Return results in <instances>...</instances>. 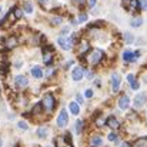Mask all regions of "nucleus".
Here are the masks:
<instances>
[{"label":"nucleus","instance_id":"f03ea898","mask_svg":"<svg viewBox=\"0 0 147 147\" xmlns=\"http://www.w3.org/2000/svg\"><path fill=\"white\" fill-rule=\"evenodd\" d=\"M42 106L47 110V111H51L56 106V101H54V97L51 93H47L45 97H43V101H42Z\"/></svg>","mask_w":147,"mask_h":147},{"label":"nucleus","instance_id":"7c9ffc66","mask_svg":"<svg viewBox=\"0 0 147 147\" xmlns=\"http://www.w3.org/2000/svg\"><path fill=\"white\" fill-rule=\"evenodd\" d=\"M84 96H86V97H93V92H92V90H90V89H89V90H86V93H84Z\"/></svg>","mask_w":147,"mask_h":147},{"label":"nucleus","instance_id":"6e6552de","mask_svg":"<svg viewBox=\"0 0 147 147\" xmlns=\"http://www.w3.org/2000/svg\"><path fill=\"white\" fill-rule=\"evenodd\" d=\"M83 74H84L83 69H82V67H76V69L73 70V73H71V77H73L74 82H79V80L83 79Z\"/></svg>","mask_w":147,"mask_h":147},{"label":"nucleus","instance_id":"9d476101","mask_svg":"<svg viewBox=\"0 0 147 147\" xmlns=\"http://www.w3.org/2000/svg\"><path fill=\"white\" fill-rule=\"evenodd\" d=\"M130 106V98H129V96H121V97L119 98V107L121 109V110H126L127 107Z\"/></svg>","mask_w":147,"mask_h":147},{"label":"nucleus","instance_id":"a878e982","mask_svg":"<svg viewBox=\"0 0 147 147\" xmlns=\"http://www.w3.org/2000/svg\"><path fill=\"white\" fill-rule=\"evenodd\" d=\"M14 14H16V17H17V19H20V17L23 16V11H22V9H14Z\"/></svg>","mask_w":147,"mask_h":147},{"label":"nucleus","instance_id":"1a4fd4ad","mask_svg":"<svg viewBox=\"0 0 147 147\" xmlns=\"http://www.w3.org/2000/svg\"><path fill=\"white\" fill-rule=\"evenodd\" d=\"M14 82H16V86H17L19 89H24V87L29 84V80H27L24 76H17Z\"/></svg>","mask_w":147,"mask_h":147},{"label":"nucleus","instance_id":"20e7f679","mask_svg":"<svg viewBox=\"0 0 147 147\" xmlns=\"http://www.w3.org/2000/svg\"><path fill=\"white\" fill-rule=\"evenodd\" d=\"M67 121H69V114H67L66 110H61L59 113V117H57V126L59 127H66Z\"/></svg>","mask_w":147,"mask_h":147},{"label":"nucleus","instance_id":"412c9836","mask_svg":"<svg viewBox=\"0 0 147 147\" xmlns=\"http://www.w3.org/2000/svg\"><path fill=\"white\" fill-rule=\"evenodd\" d=\"M142 23H143V20H142V17H134L133 20H131V26L133 27H139V26H142Z\"/></svg>","mask_w":147,"mask_h":147},{"label":"nucleus","instance_id":"ddd939ff","mask_svg":"<svg viewBox=\"0 0 147 147\" xmlns=\"http://www.w3.org/2000/svg\"><path fill=\"white\" fill-rule=\"evenodd\" d=\"M4 45H6V47H9V49H13V47H16V46H17V37H13V36H10L9 39H6Z\"/></svg>","mask_w":147,"mask_h":147},{"label":"nucleus","instance_id":"58836bf2","mask_svg":"<svg viewBox=\"0 0 147 147\" xmlns=\"http://www.w3.org/2000/svg\"><path fill=\"white\" fill-rule=\"evenodd\" d=\"M0 13H1V6H0Z\"/></svg>","mask_w":147,"mask_h":147},{"label":"nucleus","instance_id":"e433bc0d","mask_svg":"<svg viewBox=\"0 0 147 147\" xmlns=\"http://www.w3.org/2000/svg\"><path fill=\"white\" fill-rule=\"evenodd\" d=\"M120 147H130V144H127V143H123V144H120Z\"/></svg>","mask_w":147,"mask_h":147},{"label":"nucleus","instance_id":"aec40b11","mask_svg":"<svg viewBox=\"0 0 147 147\" xmlns=\"http://www.w3.org/2000/svg\"><path fill=\"white\" fill-rule=\"evenodd\" d=\"M133 147H147V140L146 139H139V140L133 144Z\"/></svg>","mask_w":147,"mask_h":147},{"label":"nucleus","instance_id":"2f4dec72","mask_svg":"<svg viewBox=\"0 0 147 147\" xmlns=\"http://www.w3.org/2000/svg\"><path fill=\"white\" fill-rule=\"evenodd\" d=\"M87 4H89V7H93V6H96V0H87Z\"/></svg>","mask_w":147,"mask_h":147},{"label":"nucleus","instance_id":"f704fd0d","mask_svg":"<svg viewBox=\"0 0 147 147\" xmlns=\"http://www.w3.org/2000/svg\"><path fill=\"white\" fill-rule=\"evenodd\" d=\"M77 101H79V103H83V97H82L80 94H77Z\"/></svg>","mask_w":147,"mask_h":147},{"label":"nucleus","instance_id":"39448f33","mask_svg":"<svg viewBox=\"0 0 147 147\" xmlns=\"http://www.w3.org/2000/svg\"><path fill=\"white\" fill-rule=\"evenodd\" d=\"M139 56H140V53L139 51H130V50H126L124 53H123V60L124 61H136L137 59H139Z\"/></svg>","mask_w":147,"mask_h":147},{"label":"nucleus","instance_id":"72a5a7b5","mask_svg":"<svg viewBox=\"0 0 147 147\" xmlns=\"http://www.w3.org/2000/svg\"><path fill=\"white\" fill-rule=\"evenodd\" d=\"M96 123H97V126H103V124H104V120H103V119H97Z\"/></svg>","mask_w":147,"mask_h":147},{"label":"nucleus","instance_id":"6ab92c4d","mask_svg":"<svg viewBox=\"0 0 147 147\" xmlns=\"http://www.w3.org/2000/svg\"><path fill=\"white\" fill-rule=\"evenodd\" d=\"M37 136H39L40 139H45V137L47 136V129H46V127H40V129H37Z\"/></svg>","mask_w":147,"mask_h":147},{"label":"nucleus","instance_id":"2eb2a0df","mask_svg":"<svg viewBox=\"0 0 147 147\" xmlns=\"http://www.w3.org/2000/svg\"><path fill=\"white\" fill-rule=\"evenodd\" d=\"M69 109H70L71 114H74V116H77V114L80 113V107H79V104H77L76 101H71V103L69 104Z\"/></svg>","mask_w":147,"mask_h":147},{"label":"nucleus","instance_id":"4be33fe9","mask_svg":"<svg viewBox=\"0 0 147 147\" xmlns=\"http://www.w3.org/2000/svg\"><path fill=\"white\" fill-rule=\"evenodd\" d=\"M82 130H83V121L82 120H77L76 121V131L77 133H82Z\"/></svg>","mask_w":147,"mask_h":147},{"label":"nucleus","instance_id":"473e14b6","mask_svg":"<svg viewBox=\"0 0 147 147\" xmlns=\"http://www.w3.org/2000/svg\"><path fill=\"white\" fill-rule=\"evenodd\" d=\"M126 40H127V42H129V43H130V42H131V40H133V37H131V36H130V34H129V33H126Z\"/></svg>","mask_w":147,"mask_h":147},{"label":"nucleus","instance_id":"bb28decb","mask_svg":"<svg viewBox=\"0 0 147 147\" xmlns=\"http://www.w3.org/2000/svg\"><path fill=\"white\" fill-rule=\"evenodd\" d=\"M19 127L22 129V130H27V123H24V121H19Z\"/></svg>","mask_w":147,"mask_h":147},{"label":"nucleus","instance_id":"4468645a","mask_svg":"<svg viewBox=\"0 0 147 147\" xmlns=\"http://www.w3.org/2000/svg\"><path fill=\"white\" fill-rule=\"evenodd\" d=\"M32 76L36 77V79H42V77H43V70H42V67L34 66V67L32 69Z\"/></svg>","mask_w":147,"mask_h":147},{"label":"nucleus","instance_id":"f3484780","mask_svg":"<svg viewBox=\"0 0 147 147\" xmlns=\"http://www.w3.org/2000/svg\"><path fill=\"white\" fill-rule=\"evenodd\" d=\"M107 124H109L111 129H119V126H120L116 117H109V119H107Z\"/></svg>","mask_w":147,"mask_h":147},{"label":"nucleus","instance_id":"5701e85b","mask_svg":"<svg viewBox=\"0 0 147 147\" xmlns=\"http://www.w3.org/2000/svg\"><path fill=\"white\" fill-rule=\"evenodd\" d=\"M24 10H26V13H33V6H32V3H24Z\"/></svg>","mask_w":147,"mask_h":147},{"label":"nucleus","instance_id":"4c0bfd02","mask_svg":"<svg viewBox=\"0 0 147 147\" xmlns=\"http://www.w3.org/2000/svg\"><path fill=\"white\" fill-rule=\"evenodd\" d=\"M1 144H3V142H1V139H0V147H1Z\"/></svg>","mask_w":147,"mask_h":147},{"label":"nucleus","instance_id":"423d86ee","mask_svg":"<svg viewBox=\"0 0 147 147\" xmlns=\"http://www.w3.org/2000/svg\"><path fill=\"white\" fill-rule=\"evenodd\" d=\"M120 82H121L120 74H119V73H113V74H111V90H113L114 93H117V92H119Z\"/></svg>","mask_w":147,"mask_h":147},{"label":"nucleus","instance_id":"c756f323","mask_svg":"<svg viewBox=\"0 0 147 147\" xmlns=\"http://www.w3.org/2000/svg\"><path fill=\"white\" fill-rule=\"evenodd\" d=\"M140 6H142L143 10H146L147 11V0H142V1H140Z\"/></svg>","mask_w":147,"mask_h":147},{"label":"nucleus","instance_id":"c9c22d12","mask_svg":"<svg viewBox=\"0 0 147 147\" xmlns=\"http://www.w3.org/2000/svg\"><path fill=\"white\" fill-rule=\"evenodd\" d=\"M39 3H40V4H46V3H47V0H39Z\"/></svg>","mask_w":147,"mask_h":147},{"label":"nucleus","instance_id":"f8f14e48","mask_svg":"<svg viewBox=\"0 0 147 147\" xmlns=\"http://www.w3.org/2000/svg\"><path fill=\"white\" fill-rule=\"evenodd\" d=\"M144 100H146V96L143 94V93H140V94H137L136 98H134V107H142L143 104H144Z\"/></svg>","mask_w":147,"mask_h":147},{"label":"nucleus","instance_id":"cd10ccee","mask_svg":"<svg viewBox=\"0 0 147 147\" xmlns=\"http://www.w3.org/2000/svg\"><path fill=\"white\" fill-rule=\"evenodd\" d=\"M86 20H87V14L82 13V14L79 16V22H82V23H83V22H86Z\"/></svg>","mask_w":147,"mask_h":147},{"label":"nucleus","instance_id":"c85d7f7f","mask_svg":"<svg viewBox=\"0 0 147 147\" xmlns=\"http://www.w3.org/2000/svg\"><path fill=\"white\" fill-rule=\"evenodd\" d=\"M40 109H42V103H39V104H36V107L33 109V111H34V114H39V111H40Z\"/></svg>","mask_w":147,"mask_h":147},{"label":"nucleus","instance_id":"393cba45","mask_svg":"<svg viewBox=\"0 0 147 147\" xmlns=\"http://www.w3.org/2000/svg\"><path fill=\"white\" fill-rule=\"evenodd\" d=\"M109 140H110V142H117V140H119V136H117L116 133H110V134H109Z\"/></svg>","mask_w":147,"mask_h":147},{"label":"nucleus","instance_id":"a211bd4d","mask_svg":"<svg viewBox=\"0 0 147 147\" xmlns=\"http://www.w3.org/2000/svg\"><path fill=\"white\" fill-rule=\"evenodd\" d=\"M90 142H92V144H93L94 147H100L101 144H103V140H101V137H100V136H93Z\"/></svg>","mask_w":147,"mask_h":147},{"label":"nucleus","instance_id":"0eeeda50","mask_svg":"<svg viewBox=\"0 0 147 147\" xmlns=\"http://www.w3.org/2000/svg\"><path fill=\"white\" fill-rule=\"evenodd\" d=\"M57 43H59V46H60L63 50H70L71 49V42H70L69 39L63 37V36L57 39Z\"/></svg>","mask_w":147,"mask_h":147},{"label":"nucleus","instance_id":"f257e3e1","mask_svg":"<svg viewBox=\"0 0 147 147\" xmlns=\"http://www.w3.org/2000/svg\"><path fill=\"white\" fill-rule=\"evenodd\" d=\"M101 59H103V51L98 49H93L90 51V54L87 56V61H89L92 66L98 64V63L101 61Z\"/></svg>","mask_w":147,"mask_h":147},{"label":"nucleus","instance_id":"dca6fc26","mask_svg":"<svg viewBox=\"0 0 147 147\" xmlns=\"http://www.w3.org/2000/svg\"><path fill=\"white\" fill-rule=\"evenodd\" d=\"M127 80H129V83H130V86H131L133 90H137V89H139V83L136 82V79H134L133 74H129V76H127Z\"/></svg>","mask_w":147,"mask_h":147},{"label":"nucleus","instance_id":"a19ab883","mask_svg":"<svg viewBox=\"0 0 147 147\" xmlns=\"http://www.w3.org/2000/svg\"><path fill=\"white\" fill-rule=\"evenodd\" d=\"M0 92H1V87H0Z\"/></svg>","mask_w":147,"mask_h":147},{"label":"nucleus","instance_id":"ea45409f","mask_svg":"<svg viewBox=\"0 0 147 147\" xmlns=\"http://www.w3.org/2000/svg\"><path fill=\"white\" fill-rule=\"evenodd\" d=\"M77 1H83V0H77Z\"/></svg>","mask_w":147,"mask_h":147},{"label":"nucleus","instance_id":"7ed1b4c3","mask_svg":"<svg viewBox=\"0 0 147 147\" xmlns=\"http://www.w3.org/2000/svg\"><path fill=\"white\" fill-rule=\"evenodd\" d=\"M121 4H123V7H124L127 11H136V10H139V7H140V3H139L137 0H123Z\"/></svg>","mask_w":147,"mask_h":147},{"label":"nucleus","instance_id":"b1692460","mask_svg":"<svg viewBox=\"0 0 147 147\" xmlns=\"http://www.w3.org/2000/svg\"><path fill=\"white\" fill-rule=\"evenodd\" d=\"M61 23V17H53L51 19V24L53 26H57V24H60Z\"/></svg>","mask_w":147,"mask_h":147},{"label":"nucleus","instance_id":"9b49d317","mask_svg":"<svg viewBox=\"0 0 147 147\" xmlns=\"http://www.w3.org/2000/svg\"><path fill=\"white\" fill-rule=\"evenodd\" d=\"M51 60H53V51H51V49L49 47L47 50H45V53H43V61H45L46 64H50Z\"/></svg>","mask_w":147,"mask_h":147}]
</instances>
